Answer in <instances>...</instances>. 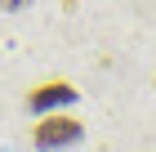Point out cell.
I'll return each mask as SVG.
<instances>
[{
	"label": "cell",
	"mask_w": 156,
	"mask_h": 152,
	"mask_svg": "<svg viewBox=\"0 0 156 152\" xmlns=\"http://www.w3.org/2000/svg\"><path fill=\"white\" fill-rule=\"evenodd\" d=\"M72 139H80V121H72V117H49L36 125L40 148H58V143H72Z\"/></svg>",
	"instance_id": "1"
},
{
	"label": "cell",
	"mask_w": 156,
	"mask_h": 152,
	"mask_svg": "<svg viewBox=\"0 0 156 152\" xmlns=\"http://www.w3.org/2000/svg\"><path fill=\"white\" fill-rule=\"evenodd\" d=\"M67 98H72V85L54 81V85H40V90H31V94H27V107L45 112V107H58V103H67Z\"/></svg>",
	"instance_id": "2"
},
{
	"label": "cell",
	"mask_w": 156,
	"mask_h": 152,
	"mask_svg": "<svg viewBox=\"0 0 156 152\" xmlns=\"http://www.w3.org/2000/svg\"><path fill=\"white\" fill-rule=\"evenodd\" d=\"M0 5H9V9H18V5H27V0H0Z\"/></svg>",
	"instance_id": "3"
}]
</instances>
